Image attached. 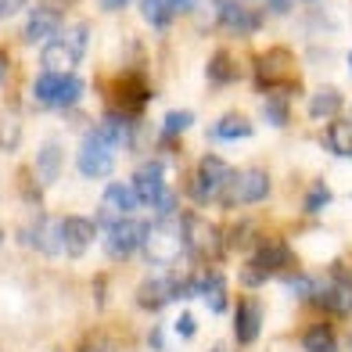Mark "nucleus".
<instances>
[{"label":"nucleus","instance_id":"1","mask_svg":"<svg viewBox=\"0 0 352 352\" xmlns=\"http://www.w3.org/2000/svg\"><path fill=\"white\" fill-rule=\"evenodd\" d=\"M295 72H298L295 54L284 51V47L263 51L252 61V83H255V90H263L266 98H292V94L298 90Z\"/></svg>","mask_w":352,"mask_h":352},{"label":"nucleus","instance_id":"2","mask_svg":"<svg viewBox=\"0 0 352 352\" xmlns=\"http://www.w3.org/2000/svg\"><path fill=\"white\" fill-rule=\"evenodd\" d=\"M180 223H184V252L187 259L195 263H212L227 252V234H223L209 216L201 212H180Z\"/></svg>","mask_w":352,"mask_h":352},{"label":"nucleus","instance_id":"3","mask_svg":"<svg viewBox=\"0 0 352 352\" xmlns=\"http://www.w3.org/2000/svg\"><path fill=\"white\" fill-rule=\"evenodd\" d=\"M83 90H87V83L72 72H47L43 69L33 79V98L47 111H72L83 101Z\"/></svg>","mask_w":352,"mask_h":352},{"label":"nucleus","instance_id":"4","mask_svg":"<svg viewBox=\"0 0 352 352\" xmlns=\"http://www.w3.org/2000/svg\"><path fill=\"white\" fill-rule=\"evenodd\" d=\"M234 173L227 166V158H219V155H201L198 158V169L190 173V180H187V195L195 205H212V201H223V195H227V187L234 180Z\"/></svg>","mask_w":352,"mask_h":352},{"label":"nucleus","instance_id":"5","mask_svg":"<svg viewBox=\"0 0 352 352\" xmlns=\"http://www.w3.org/2000/svg\"><path fill=\"white\" fill-rule=\"evenodd\" d=\"M140 255H144L151 266H169V263L180 259V255H184V223H180V216L148 223Z\"/></svg>","mask_w":352,"mask_h":352},{"label":"nucleus","instance_id":"6","mask_svg":"<svg viewBox=\"0 0 352 352\" xmlns=\"http://www.w3.org/2000/svg\"><path fill=\"white\" fill-rule=\"evenodd\" d=\"M104 94H108V108L111 111H126V116H140V111L148 108V101H151V87H148V79H144L140 69L119 72L104 87Z\"/></svg>","mask_w":352,"mask_h":352},{"label":"nucleus","instance_id":"7","mask_svg":"<svg viewBox=\"0 0 352 352\" xmlns=\"http://www.w3.org/2000/svg\"><path fill=\"white\" fill-rule=\"evenodd\" d=\"M270 190H274V180H270V173L263 166H248V169H237L234 180L227 187V195H223V209H245V205H259L270 198Z\"/></svg>","mask_w":352,"mask_h":352},{"label":"nucleus","instance_id":"8","mask_svg":"<svg viewBox=\"0 0 352 352\" xmlns=\"http://www.w3.org/2000/svg\"><path fill=\"white\" fill-rule=\"evenodd\" d=\"M76 169L87 176V180H104V176L116 173V148L98 133V126L87 130L83 144H79V155H76Z\"/></svg>","mask_w":352,"mask_h":352},{"label":"nucleus","instance_id":"9","mask_svg":"<svg viewBox=\"0 0 352 352\" xmlns=\"http://www.w3.org/2000/svg\"><path fill=\"white\" fill-rule=\"evenodd\" d=\"M137 209H140V198H137L133 184H122V180L108 184V187H104V198H101V209H98V230L104 234L111 223L130 219Z\"/></svg>","mask_w":352,"mask_h":352},{"label":"nucleus","instance_id":"10","mask_svg":"<svg viewBox=\"0 0 352 352\" xmlns=\"http://www.w3.org/2000/svg\"><path fill=\"white\" fill-rule=\"evenodd\" d=\"M212 19L223 33H230V36H252V33H259V25H263V14L245 8L241 0H212Z\"/></svg>","mask_w":352,"mask_h":352},{"label":"nucleus","instance_id":"11","mask_svg":"<svg viewBox=\"0 0 352 352\" xmlns=\"http://www.w3.org/2000/svg\"><path fill=\"white\" fill-rule=\"evenodd\" d=\"M144 230H148V223H140V219H119V223H111V227L104 230V255L108 259H130V255L140 252L144 245Z\"/></svg>","mask_w":352,"mask_h":352},{"label":"nucleus","instance_id":"12","mask_svg":"<svg viewBox=\"0 0 352 352\" xmlns=\"http://www.w3.org/2000/svg\"><path fill=\"white\" fill-rule=\"evenodd\" d=\"M22 245H29L33 252L47 255V259H54V255H65V245H61V219L54 216H36L33 223H25V227L19 230Z\"/></svg>","mask_w":352,"mask_h":352},{"label":"nucleus","instance_id":"13","mask_svg":"<svg viewBox=\"0 0 352 352\" xmlns=\"http://www.w3.org/2000/svg\"><path fill=\"white\" fill-rule=\"evenodd\" d=\"M133 190H137V198L140 205H148V209H158L162 205V198L169 195V187H166V166L158 162V158H151V162H140L133 169Z\"/></svg>","mask_w":352,"mask_h":352},{"label":"nucleus","instance_id":"14","mask_svg":"<svg viewBox=\"0 0 352 352\" xmlns=\"http://www.w3.org/2000/svg\"><path fill=\"white\" fill-rule=\"evenodd\" d=\"M65 29H61V11L58 8H33L29 11V19H25V29H22V36L29 47H47V43H54Z\"/></svg>","mask_w":352,"mask_h":352},{"label":"nucleus","instance_id":"15","mask_svg":"<svg viewBox=\"0 0 352 352\" xmlns=\"http://www.w3.org/2000/svg\"><path fill=\"white\" fill-rule=\"evenodd\" d=\"M313 306H320V309L331 313V316H349L352 313V280L334 277V274L331 277H320Z\"/></svg>","mask_w":352,"mask_h":352},{"label":"nucleus","instance_id":"16","mask_svg":"<svg viewBox=\"0 0 352 352\" xmlns=\"http://www.w3.org/2000/svg\"><path fill=\"white\" fill-rule=\"evenodd\" d=\"M137 306L144 313H162L169 302H176V274H155L137 284Z\"/></svg>","mask_w":352,"mask_h":352},{"label":"nucleus","instance_id":"17","mask_svg":"<svg viewBox=\"0 0 352 352\" xmlns=\"http://www.w3.org/2000/svg\"><path fill=\"white\" fill-rule=\"evenodd\" d=\"M94 241H98V219H87V216L61 219V245H65L69 259H83Z\"/></svg>","mask_w":352,"mask_h":352},{"label":"nucleus","instance_id":"18","mask_svg":"<svg viewBox=\"0 0 352 352\" xmlns=\"http://www.w3.org/2000/svg\"><path fill=\"white\" fill-rule=\"evenodd\" d=\"M263 316H266V309L255 295H245L241 302H237L234 306V338H237V345H255L259 342Z\"/></svg>","mask_w":352,"mask_h":352},{"label":"nucleus","instance_id":"19","mask_svg":"<svg viewBox=\"0 0 352 352\" xmlns=\"http://www.w3.org/2000/svg\"><path fill=\"white\" fill-rule=\"evenodd\" d=\"M248 259L259 263L270 277H277V274L287 277V270L295 266V252H292V245H287V241H280V237H263V241L252 248Z\"/></svg>","mask_w":352,"mask_h":352},{"label":"nucleus","instance_id":"20","mask_svg":"<svg viewBox=\"0 0 352 352\" xmlns=\"http://www.w3.org/2000/svg\"><path fill=\"white\" fill-rule=\"evenodd\" d=\"M137 116H126V111H104V116H101V122H98V133L111 144V148H133V144H137Z\"/></svg>","mask_w":352,"mask_h":352},{"label":"nucleus","instance_id":"21","mask_svg":"<svg viewBox=\"0 0 352 352\" xmlns=\"http://www.w3.org/2000/svg\"><path fill=\"white\" fill-rule=\"evenodd\" d=\"M61 169H65V148L58 140H47L36 148V158H33V173L43 187H51L61 180Z\"/></svg>","mask_w":352,"mask_h":352},{"label":"nucleus","instance_id":"22","mask_svg":"<svg viewBox=\"0 0 352 352\" xmlns=\"http://www.w3.org/2000/svg\"><path fill=\"white\" fill-rule=\"evenodd\" d=\"M198 295L205 302V309L216 313V316L230 309V284L219 270H201V292Z\"/></svg>","mask_w":352,"mask_h":352},{"label":"nucleus","instance_id":"23","mask_svg":"<svg viewBox=\"0 0 352 352\" xmlns=\"http://www.w3.org/2000/svg\"><path fill=\"white\" fill-rule=\"evenodd\" d=\"M205 79H209V87H230L241 79V65H237V58L230 51H212L209 61H205Z\"/></svg>","mask_w":352,"mask_h":352},{"label":"nucleus","instance_id":"24","mask_svg":"<svg viewBox=\"0 0 352 352\" xmlns=\"http://www.w3.org/2000/svg\"><path fill=\"white\" fill-rule=\"evenodd\" d=\"M255 130H252V119L241 116V111H227V116H219L212 122L209 137L212 140H223V144H234V140H248Z\"/></svg>","mask_w":352,"mask_h":352},{"label":"nucleus","instance_id":"25","mask_svg":"<svg viewBox=\"0 0 352 352\" xmlns=\"http://www.w3.org/2000/svg\"><path fill=\"white\" fill-rule=\"evenodd\" d=\"M342 104H345V94L338 90V87H316L313 94H309V116L313 119H324V122H331L334 116L342 111Z\"/></svg>","mask_w":352,"mask_h":352},{"label":"nucleus","instance_id":"26","mask_svg":"<svg viewBox=\"0 0 352 352\" xmlns=\"http://www.w3.org/2000/svg\"><path fill=\"white\" fill-rule=\"evenodd\" d=\"M324 148H327L331 155L345 158V162H352V122H349V119H331V122H327Z\"/></svg>","mask_w":352,"mask_h":352},{"label":"nucleus","instance_id":"27","mask_svg":"<svg viewBox=\"0 0 352 352\" xmlns=\"http://www.w3.org/2000/svg\"><path fill=\"white\" fill-rule=\"evenodd\" d=\"M302 349L306 352H338V331L331 324H309L302 331Z\"/></svg>","mask_w":352,"mask_h":352},{"label":"nucleus","instance_id":"28","mask_svg":"<svg viewBox=\"0 0 352 352\" xmlns=\"http://www.w3.org/2000/svg\"><path fill=\"white\" fill-rule=\"evenodd\" d=\"M140 14L151 29H158V33H166V29L176 22V8L169 4V0H140Z\"/></svg>","mask_w":352,"mask_h":352},{"label":"nucleus","instance_id":"29","mask_svg":"<svg viewBox=\"0 0 352 352\" xmlns=\"http://www.w3.org/2000/svg\"><path fill=\"white\" fill-rule=\"evenodd\" d=\"M58 40H61V47H65V54L72 58V65H79V61H83V54H87V43H90V25H87V22H76V25L65 29Z\"/></svg>","mask_w":352,"mask_h":352},{"label":"nucleus","instance_id":"30","mask_svg":"<svg viewBox=\"0 0 352 352\" xmlns=\"http://www.w3.org/2000/svg\"><path fill=\"white\" fill-rule=\"evenodd\" d=\"M227 248H245V245H259L263 237H259V227H255V219H237V223H230L227 230Z\"/></svg>","mask_w":352,"mask_h":352},{"label":"nucleus","instance_id":"31","mask_svg":"<svg viewBox=\"0 0 352 352\" xmlns=\"http://www.w3.org/2000/svg\"><path fill=\"white\" fill-rule=\"evenodd\" d=\"M190 126H195V111L190 108H173L166 111V119H162V130H158V137H166V140H176V137H184Z\"/></svg>","mask_w":352,"mask_h":352},{"label":"nucleus","instance_id":"32","mask_svg":"<svg viewBox=\"0 0 352 352\" xmlns=\"http://www.w3.org/2000/svg\"><path fill=\"white\" fill-rule=\"evenodd\" d=\"M263 119L274 126V130H284L292 122V101L287 98H266L263 101Z\"/></svg>","mask_w":352,"mask_h":352},{"label":"nucleus","instance_id":"33","mask_svg":"<svg viewBox=\"0 0 352 352\" xmlns=\"http://www.w3.org/2000/svg\"><path fill=\"white\" fill-rule=\"evenodd\" d=\"M19 144H22V122L11 111H4L0 116V151H19Z\"/></svg>","mask_w":352,"mask_h":352},{"label":"nucleus","instance_id":"34","mask_svg":"<svg viewBox=\"0 0 352 352\" xmlns=\"http://www.w3.org/2000/svg\"><path fill=\"white\" fill-rule=\"evenodd\" d=\"M284 284H287V292H292L298 302H313V298H316V284H320V277H309V274H287Z\"/></svg>","mask_w":352,"mask_h":352},{"label":"nucleus","instance_id":"35","mask_svg":"<svg viewBox=\"0 0 352 352\" xmlns=\"http://www.w3.org/2000/svg\"><path fill=\"white\" fill-rule=\"evenodd\" d=\"M331 205V187L324 184V180H316L309 190H306V201H302V209H306L309 216H316V212H324Z\"/></svg>","mask_w":352,"mask_h":352},{"label":"nucleus","instance_id":"36","mask_svg":"<svg viewBox=\"0 0 352 352\" xmlns=\"http://www.w3.org/2000/svg\"><path fill=\"white\" fill-rule=\"evenodd\" d=\"M19 184H22V198H25L29 205H40V201H43V190H47V187L36 180L33 169H22V173H19Z\"/></svg>","mask_w":352,"mask_h":352},{"label":"nucleus","instance_id":"37","mask_svg":"<svg viewBox=\"0 0 352 352\" xmlns=\"http://www.w3.org/2000/svg\"><path fill=\"white\" fill-rule=\"evenodd\" d=\"M237 280H241L245 287H263V284H270L274 277H270V274H266V270H263L259 263L245 259V263H241V274H237Z\"/></svg>","mask_w":352,"mask_h":352},{"label":"nucleus","instance_id":"38","mask_svg":"<svg viewBox=\"0 0 352 352\" xmlns=\"http://www.w3.org/2000/svg\"><path fill=\"white\" fill-rule=\"evenodd\" d=\"M76 352H116V342H111L108 334H98V331H94V334H87V338L79 342Z\"/></svg>","mask_w":352,"mask_h":352},{"label":"nucleus","instance_id":"39","mask_svg":"<svg viewBox=\"0 0 352 352\" xmlns=\"http://www.w3.org/2000/svg\"><path fill=\"white\" fill-rule=\"evenodd\" d=\"M195 334H198V316L195 313H180V316H176V338L190 342Z\"/></svg>","mask_w":352,"mask_h":352},{"label":"nucleus","instance_id":"40","mask_svg":"<svg viewBox=\"0 0 352 352\" xmlns=\"http://www.w3.org/2000/svg\"><path fill=\"white\" fill-rule=\"evenodd\" d=\"M25 4H29V0H0V22L11 19V14H19Z\"/></svg>","mask_w":352,"mask_h":352},{"label":"nucleus","instance_id":"41","mask_svg":"<svg viewBox=\"0 0 352 352\" xmlns=\"http://www.w3.org/2000/svg\"><path fill=\"white\" fill-rule=\"evenodd\" d=\"M8 76H11V58H8V51H0V87L8 83Z\"/></svg>","mask_w":352,"mask_h":352},{"label":"nucleus","instance_id":"42","mask_svg":"<svg viewBox=\"0 0 352 352\" xmlns=\"http://www.w3.org/2000/svg\"><path fill=\"white\" fill-rule=\"evenodd\" d=\"M148 345H151V349H158V352H162V349H166V334H162V331L155 327V331L148 334Z\"/></svg>","mask_w":352,"mask_h":352},{"label":"nucleus","instance_id":"43","mask_svg":"<svg viewBox=\"0 0 352 352\" xmlns=\"http://www.w3.org/2000/svg\"><path fill=\"white\" fill-rule=\"evenodd\" d=\"M101 11H122V8H130V0H98Z\"/></svg>","mask_w":352,"mask_h":352},{"label":"nucleus","instance_id":"44","mask_svg":"<svg viewBox=\"0 0 352 352\" xmlns=\"http://www.w3.org/2000/svg\"><path fill=\"white\" fill-rule=\"evenodd\" d=\"M169 4L176 8V14H184V11H195V8H198V0H169Z\"/></svg>","mask_w":352,"mask_h":352},{"label":"nucleus","instance_id":"45","mask_svg":"<svg viewBox=\"0 0 352 352\" xmlns=\"http://www.w3.org/2000/svg\"><path fill=\"white\" fill-rule=\"evenodd\" d=\"M266 8L277 11V14H287V0H266Z\"/></svg>","mask_w":352,"mask_h":352},{"label":"nucleus","instance_id":"46","mask_svg":"<svg viewBox=\"0 0 352 352\" xmlns=\"http://www.w3.org/2000/svg\"><path fill=\"white\" fill-rule=\"evenodd\" d=\"M349 69H352V54H349Z\"/></svg>","mask_w":352,"mask_h":352},{"label":"nucleus","instance_id":"47","mask_svg":"<svg viewBox=\"0 0 352 352\" xmlns=\"http://www.w3.org/2000/svg\"><path fill=\"white\" fill-rule=\"evenodd\" d=\"M209 352H223V349H209Z\"/></svg>","mask_w":352,"mask_h":352},{"label":"nucleus","instance_id":"48","mask_svg":"<svg viewBox=\"0 0 352 352\" xmlns=\"http://www.w3.org/2000/svg\"><path fill=\"white\" fill-rule=\"evenodd\" d=\"M241 4H245V0H241Z\"/></svg>","mask_w":352,"mask_h":352}]
</instances>
